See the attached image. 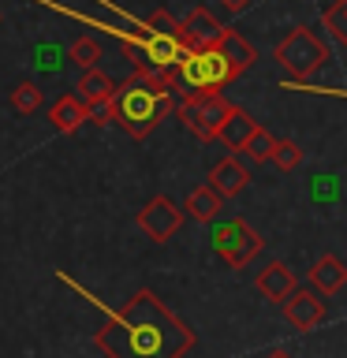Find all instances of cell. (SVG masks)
I'll use <instances>...</instances> for the list:
<instances>
[{
    "label": "cell",
    "instance_id": "6da1fadb",
    "mask_svg": "<svg viewBox=\"0 0 347 358\" xmlns=\"http://www.w3.org/2000/svg\"><path fill=\"white\" fill-rule=\"evenodd\" d=\"M105 358H183L194 347V329L179 321L150 287L134 291L94 336Z\"/></svg>",
    "mask_w": 347,
    "mask_h": 358
},
{
    "label": "cell",
    "instance_id": "7a4b0ae2",
    "mask_svg": "<svg viewBox=\"0 0 347 358\" xmlns=\"http://www.w3.org/2000/svg\"><path fill=\"white\" fill-rule=\"evenodd\" d=\"M168 112H176V97H172V83L168 75H139L134 71L131 78L112 90V97L94 112V120H108L120 123L131 138H146L157 123H161Z\"/></svg>",
    "mask_w": 347,
    "mask_h": 358
},
{
    "label": "cell",
    "instance_id": "3957f363",
    "mask_svg": "<svg viewBox=\"0 0 347 358\" xmlns=\"http://www.w3.org/2000/svg\"><path fill=\"white\" fill-rule=\"evenodd\" d=\"M239 78V67H235L228 56L220 52V45H206V49H183L179 60L168 71V83H172V94H206V90H224L228 83Z\"/></svg>",
    "mask_w": 347,
    "mask_h": 358
},
{
    "label": "cell",
    "instance_id": "277c9868",
    "mask_svg": "<svg viewBox=\"0 0 347 358\" xmlns=\"http://www.w3.org/2000/svg\"><path fill=\"white\" fill-rule=\"evenodd\" d=\"M187 45L179 34H168V30H150V27H139L134 38H123V52H127V60L134 64V71L139 75H168L172 71V64L179 60V52H183Z\"/></svg>",
    "mask_w": 347,
    "mask_h": 358
},
{
    "label": "cell",
    "instance_id": "5b68a950",
    "mask_svg": "<svg viewBox=\"0 0 347 358\" xmlns=\"http://www.w3.org/2000/svg\"><path fill=\"white\" fill-rule=\"evenodd\" d=\"M325 60H329V49H325V41L310 27L288 30L284 41L276 45V64L284 67L291 78H299V83H306L310 75H318L325 67Z\"/></svg>",
    "mask_w": 347,
    "mask_h": 358
},
{
    "label": "cell",
    "instance_id": "8992f818",
    "mask_svg": "<svg viewBox=\"0 0 347 358\" xmlns=\"http://www.w3.org/2000/svg\"><path fill=\"white\" fill-rule=\"evenodd\" d=\"M228 105H232V101L224 97L220 90H206V94H187L176 105V112H179V123H183L198 142H213V138H217V127H220L224 112H228Z\"/></svg>",
    "mask_w": 347,
    "mask_h": 358
},
{
    "label": "cell",
    "instance_id": "52a82bcc",
    "mask_svg": "<svg viewBox=\"0 0 347 358\" xmlns=\"http://www.w3.org/2000/svg\"><path fill=\"white\" fill-rule=\"evenodd\" d=\"M213 250L220 254V262H228L232 268H246L250 257L262 254V235H257L246 220H220L213 224V235H209Z\"/></svg>",
    "mask_w": 347,
    "mask_h": 358
},
{
    "label": "cell",
    "instance_id": "ba28073f",
    "mask_svg": "<svg viewBox=\"0 0 347 358\" xmlns=\"http://www.w3.org/2000/svg\"><path fill=\"white\" fill-rule=\"evenodd\" d=\"M179 224H183V213H179V206L168 194H157L139 209V228L150 235L153 243H168L179 231Z\"/></svg>",
    "mask_w": 347,
    "mask_h": 358
},
{
    "label": "cell",
    "instance_id": "9c48e42d",
    "mask_svg": "<svg viewBox=\"0 0 347 358\" xmlns=\"http://www.w3.org/2000/svg\"><path fill=\"white\" fill-rule=\"evenodd\" d=\"M280 306H284V317L295 324V329H302V332L318 329V324L325 321V310H329V306H325V295H321V291H313L310 284L295 287L284 302H280Z\"/></svg>",
    "mask_w": 347,
    "mask_h": 358
},
{
    "label": "cell",
    "instance_id": "30bf717a",
    "mask_svg": "<svg viewBox=\"0 0 347 358\" xmlns=\"http://www.w3.org/2000/svg\"><path fill=\"white\" fill-rule=\"evenodd\" d=\"M220 19L213 15L209 8H190V15L179 22V38H183V45L187 49H206V45H217V38H220Z\"/></svg>",
    "mask_w": 347,
    "mask_h": 358
},
{
    "label": "cell",
    "instance_id": "8fae6325",
    "mask_svg": "<svg viewBox=\"0 0 347 358\" xmlns=\"http://www.w3.org/2000/svg\"><path fill=\"white\" fill-rule=\"evenodd\" d=\"M254 131H257V120L250 116V112L239 108V105H228V112H224V120L217 127V138L228 145V150H243Z\"/></svg>",
    "mask_w": 347,
    "mask_h": 358
},
{
    "label": "cell",
    "instance_id": "7c38bea8",
    "mask_svg": "<svg viewBox=\"0 0 347 358\" xmlns=\"http://www.w3.org/2000/svg\"><path fill=\"white\" fill-rule=\"evenodd\" d=\"M112 90H116V83H112V78H108V75L94 64V67H86V71H83V78H78L75 97L83 101V105L90 108V116H94V112H97L101 105H105L108 97H112Z\"/></svg>",
    "mask_w": 347,
    "mask_h": 358
},
{
    "label": "cell",
    "instance_id": "4fadbf2b",
    "mask_svg": "<svg viewBox=\"0 0 347 358\" xmlns=\"http://www.w3.org/2000/svg\"><path fill=\"white\" fill-rule=\"evenodd\" d=\"M246 183H250V172L235 161V157H224L220 164H213V172H209V187L217 190L220 198H235V194H243Z\"/></svg>",
    "mask_w": 347,
    "mask_h": 358
},
{
    "label": "cell",
    "instance_id": "5bb4252c",
    "mask_svg": "<svg viewBox=\"0 0 347 358\" xmlns=\"http://www.w3.org/2000/svg\"><path fill=\"white\" fill-rule=\"evenodd\" d=\"M344 284H347V265H344L336 254H321L318 262H313V268H310V287L321 291V295L329 299V295H336Z\"/></svg>",
    "mask_w": 347,
    "mask_h": 358
},
{
    "label": "cell",
    "instance_id": "9a60e30c",
    "mask_svg": "<svg viewBox=\"0 0 347 358\" xmlns=\"http://www.w3.org/2000/svg\"><path fill=\"white\" fill-rule=\"evenodd\" d=\"M295 287H299L295 273H291L284 262H269L262 273H257V291H262L265 299H273V302H284Z\"/></svg>",
    "mask_w": 347,
    "mask_h": 358
},
{
    "label": "cell",
    "instance_id": "2e32d148",
    "mask_svg": "<svg viewBox=\"0 0 347 358\" xmlns=\"http://www.w3.org/2000/svg\"><path fill=\"white\" fill-rule=\"evenodd\" d=\"M90 120V108L83 105V101H78L75 94H64L60 101H56V105L49 108V123L60 134H71V131H78L83 127V123Z\"/></svg>",
    "mask_w": 347,
    "mask_h": 358
},
{
    "label": "cell",
    "instance_id": "e0dca14e",
    "mask_svg": "<svg viewBox=\"0 0 347 358\" xmlns=\"http://www.w3.org/2000/svg\"><path fill=\"white\" fill-rule=\"evenodd\" d=\"M220 194L213 187H194L187 194V201H183V209H187V217L190 220H198V224H213L220 217Z\"/></svg>",
    "mask_w": 347,
    "mask_h": 358
},
{
    "label": "cell",
    "instance_id": "ac0fdd59",
    "mask_svg": "<svg viewBox=\"0 0 347 358\" xmlns=\"http://www.w3.org/2000/svg\"><path fill=\"white\" fill-rule=\"evenodd\" d=\"M217 45H220V52L228 56L235 67H239V75L246 71V67H254V64H257V49L243 38L239 30H228V27H224V30H220V38H217Z\"/></svg>",
    "mask_w": 347,
    "mask_h": 358
},
{
    "label": "cell",
    "instance_id": "d6986e66",
    "mask_svg": "<svg viewBox=\"0 0 347 358\" xmlns=\"http://www.w3.org/2000/svg\"><path fill=\"white\" fill-rule=\"evenodd\" d=\"M321 22H325V30L332 34V41L340 45V49H347V0H332V4L325 8Z\"/></svg>",
    "mask_w": 347,
    "mask_h": 358
},
{
    "label": "cell",
    "instance_id": "ffe728a7",
    "mask_svg": "<svg viewBox=\"0 0 347 358\" xmlns=\"http://www.w3.org/2000/svg\"><path fill=\"white\" fill-rule=\"evenodd\" d=\"M269 161H273L280 172H295V168L302 164V145L291 142V138H276L273 153H269Z\"/></svg>",
    "mask_w": 347,
    "mask_h": 358
},
{
    "label": "cell",
    "instance_id": "44dd1931",
    "mask_svg": "<svg viewBox=\"0 0 347 358\" xmlns=\"http://www.w3.org/2000/svg\"><path fill=\"white\" fill-rule=\"evenodd\" d=\"M11 108L19 112V116H30V112L41 108V86L38 83H19L11 90Z\"/></svg>",
    "mask_w": 347,
    "mask_h": 358
},
{
    "label": "cell",
    "instance_id": "7402d4cb",
    "mask_svg": "<svg viewBox=\"0 0 347 358\" xmlns=\"http://www.w3.org/2000/svg\"><path fill=\"white\" fill-rule=\"evenodd\" d=\"M273 145H276V138H273V134L257 127V131L250 134V142L243 145V150L250 153V161H254V164H262V161H269V153H273Z\"/></svg>",
    "mask_w": 347,
    "mask_h": 358
},
{
    "label": "cell",
    "instance_id": "603a6c76",
    "mask_svg": "<svg viewBox=\"0 0 347 358\" xmlns=\"http://www.w3.org/2000/svg\"><path fill=\"white\" fill-rule=\"evenodd\" d=\"M71 60L83 64V67H94V64L101 60V45H97L94 38H78V41L71 45Z\"/></svg>",
    "mask_w": 347,
    "mask_h": 358
},
{
    "label": "cell",
    "instance_id": "cb8c5ba5",
    "mask_svg": "<svg viewBox=\"0 0 347 358\" xmlns=\"http://www.w3.org/2000/svg\"><path fill=\"white\" fill-rule=\"evenodd\" d=\"M142 27H150V30H168V34H179V22L168 15V11H153L150 19L142 22Z\"/></svg>",
    "mask_w": 347,
    "mask_h": 358
},
{
    "label": "cell",
    "instance_id": "d4e9b609",
    "mask_svg": "<svg viewBox=\"0 0 347 358\" xmlns=\"http://www.w3.org/2000/svg\"><path fill=\"white\" fill-rule=\"evenodd\" d=\"M217 4H220L224 11H232V15H239V11H246L254 0H217Z\"/></svg>",
    "mask_w": 347,
    "mask_h": 358
},
{
    "label": "cell",
    "instance_id": "484cf974",
    "mask_svg": "<svg viewBox=\"0 0 347 358\" xmlns=\"http://www.w3.org/2000/svg\"><path fill=\"white\" fill-rule=\"evenodd\" d=\"M269 358H291L288 351H273V355H269Z\"/></svg>",
    "mask_w": 347,
    "mask_h": 358
}]
</instances>
